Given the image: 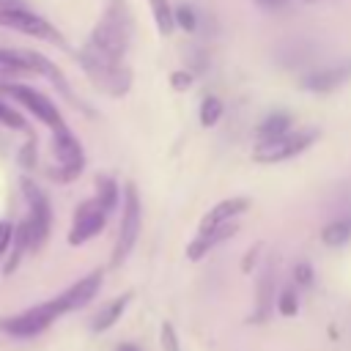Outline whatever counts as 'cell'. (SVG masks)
I'll list each match as a JSON object with an SVG mask.
<instances>
[{"mask_svg":"<svg viewBox=\"0 0 351 351\" xmlns=\"http://www.w3.org/2000/svg\"><path fill=\"white\" fill-rule=\"evenodd\" d=\"M22 189H25V197H27V206H30V217L25 219L30 250H41L47 236H49V228H52V208H49V200L41 192V186L33 184L30 178L22 181Z\"/></svg>","mask_w":351,"mask_h":351,"instance_id":"277c9868","label":"cell"},{"mask_svg":"<svg viewBox=\"0 0 351 351\" xmlns=\"http://www.w3.org/2000/svg\"><path fill=\"white\" fill-rule=\"evenodd\" d=\"M137 236H140V200H137V189L132 184H126L121 230H118V241H115V250H112V266H121L126 261V255L132 252Z\"/></svg>","mask_w":351,"mask_h":351,"instance_id":"5b68a950","label":"cell"},{"mask_svg":"<svg viewBox=\"0 0 351 351\" xmlns=\"http://www.w3.org/2000/svg\"><path fill=\"white\" fill-rule=\"evenodd\" d=\"M80 63L85 69V74L90 77V82L110 93V96H123L132 85V71L126 66V60H115L110 55H104L101 49H96L90 41L82 47L80 52Z\"/></svg>","mask_w":351,"mask_h":351,"instance_id":"7a4b0ae2","label":"cell"},{"mask_svg":"<svg viewBox=\"0 0 351 351\" xmlns=\"http://www.w3.org/2000/svg\"><path fill=\"white\" fill-rule=\"evenodd\" d=\"M16 74H33L25 52L0 49V77H16Z\"/></svg>","mask_w":351,"mask_h":351,"instance_id":"ac0fdd59","label":"cell"},{"mask_svg":"<svg viewBox=\"0 0 351 351\" xmlns=\"http://www.w3.org/2000/svg\"><path fill=\"white\" fill-rule=\"evenodd\" d=\"M250 208V200L247 197H228L222 203H217L203 219H200V230H211V228H219L225 222H236L239 214H244Z\"/></svg>","mask_w":351,"mask_h":351,"instance_id":"4fadbf2b","label":"cell"},{"mask_svg":"<svg viewBox=\"0 0 351 351\" xmlns=\"http://www.w3.org/2000/svg\"><path fill=\"white\" fill-rule=\"evenodd\" d=\"M291 132V115L282 112V110H274L271 115L263 118V123L258 126V137L261 143H269V140H277V137H285Z\"/></svg>","mask_w":351,"mask_h":351,"instance_id":"2e32d148","label":"cell"},{"mask_svg":"<svg viewBox=\"0 0 351 351\" xmlns=\"http://www.w3.org/2000/svg\"><path fill=\"white\" fill-rule=\"evenodd\" d=\"M159 343H162V351H181L178 335H176L173 324H162V329H159Z\"/></svg>","mask_w":351,"mask_h":351,"instance_id":"d4e9b609","label":"cell"},{"mask_svg":"<svg viewBox=\"0 0 351 351\" xmlns=\"http://www.w3.org/2000/svg\"><path fill=\"white\" fill-rule=\"evenodd\" d=\"M99 288H101V271H90L88 277H82V280H77L71 288H66L58 299H60V304H63L66 313H69V310H80V307H85L88 302H93V296L99 293Z\"/></svg>","mask_w":351,"mask_h":351,"instance_id":"8fae6325","label":"cell"},{"mask_svg":"<svg viewBox=\"0 0 351 351\" xmlns=\"http://www.w3.org/2000/svg\"><path fill=\"white\" fill-rule=\"evenodd\" d=\"M261 8H269V11H280V8H285L288 5V0H255Z\"/></svg>","mask_w":351,"mask_h":351,"instance_id":"4dcf8cb0","label":"cell"},{"mask_svg":"<svg viewBox=\"0 0 351 351\" xmlns=\"http://www.w3.org/2000/svg\"><path fill=\"white\" fill-rule=\"evenodd\" d=\"M239 230V225L236 222H225V225H219V228H211V230H200L197 233V239L186 247V255L192 258V261H200L208 250H214L217 244H222L225 239H230L233 233Z\"/></svg>","mask_w":351,"mask_h":351,"instance_id":"5bb4252c","label":"cell"},{"mask_svg":"<svg viewBox=\"0 0 351 351\" xmlns=\"http://www.w3.org/2000/svg\"><path fill=\"white\" fill-rule=\"evenodd\" d=\"M219 115H222L219 99H214V96L203 99V104H200V123H203V126H214V123L219 121Z\"/></svg>","mask_w":351,"mask_h":351,"instance_id":"7402d4cb","label":"cell"},{"mask_svg":"<svg viewBox=\"0 0 351 351\" xmlns=\"http://www.w3.org/2000/svg\"><path fill=\"white\" fill-rule=\"evenodd\" d=\"M25 58H27V63H30V69H33V74H44L49 82H55L58 85V90L60 93H69V85H66V80H63V74L44 58V55H38V52H25Z\"/></svg>","mask_w":351,"mask_h":351,"instance_id":"e0dca14e","label":"cell"},{"mask_svg":"<svg viewBox=\"0 0 351 351\" xmlns=\"http://www.w3.org/2000/svg\"><path fill=\"white\" fill-rule=\"evenodd\" d=\"M96 200H99L107 211H112L115 203H118V186H115V181L101 178V181H99V195H96Z\"/></svg>","mask_w":351,"mask_h":351,"instance_id":"603a6c76","label":"cell"},{"mask_svg":"<svg viewBox=\"0 0 351 351\" xmlns=\"http://www.w3.org/2000/svg\"><path fill=\"white\" fill-rule=\"evenodd\" d=\"M348 77H351V63H343V66H329V69L304 74V77H302V85H304L307 90L326 93V90H332V88H340Z\"/></svg>","mask_w":351,"mask_h":351,"instance_id":"7c38bea8","label":"cell"},{"mask_svg":"<svg viewBox=\"0 0 351 351\" xmlns=\"http://www.w3.org/2000/svg\"><path fill=\"white\" fill-rule=\"evenodd\" d=\"M307 3H315V0H307Z\"/></svg>","mask_w":351,"mask_h":351,"instance_id":"836d02e7","label":"cell"},{"mask_svg":"<svg viewBox=\"0 0 351 351\" xmlns=\"http://www.w3.org/2000/svg\"><path fill=\"white\" fill-rule=\"evenodd\" d=\"M129 41H132V11L126 0H110L104 16L90 33V44L104 55L123 60L129 52Z\"/></svg>","mask_w":351,"mask_h":351,"instance_id":"6da1fadb","label":"cell"},{"mask_svg":"<svg viewBox=\"0 0 351 351\" xmlns=\"http://www.w3.org/2000/svg\"><path fill=\"white\" fill-rule=\"evenodd\" d=\"M189 82H192V77H189L186 71H176V74H173V85H176L178 90H184Z\"/></svg>","mask_w":351,"mask_h":351,"instance_id":"f546056e","label":"cell"},{"mask_svg":"<svg viewBox=\"0 0 351 351\" xmlns=\"http://www.w3.org/2000/svg\"><path fill=\"white\" fill-rule=\"evenodd\" d=\"M66 310L60 304V299H49V302H41L19 315H8V318H0V332L11 335V337H36L41 335L44 329H49L55 324V318H60Z\"/></svg>","mask_w":351,"mask_h":351,"instance_id":"3957f363","label":"cell"},{"mask_svg":"<svg viewBox=\"0 0 351 351\" xmlns=\"http://www.w3.org/2000/svg\"><path fill=\"white\" fill-rule=\"evenodd\" d=\"M277 310H280V315H296L299 299H296V291L293 288H282V293L277 296Z\"/></svg>","mask_w":351,"mask_h":351,"instance_id":"cb8c5ba5","label":"cell"},{"mask_svg":"<svg viewBox=\"0 0 351 351\" xmlns=\"http://www.w3.org/2000/svg\"><path fill=\"white\" fill-rule=\"evenodd\" d=\"M11 239H14V228H11V222H0V255L5 252V247L11 244Z\"/></svg>","mask_w":351,"mask_h":351,"instance_id":"f1b7e54d","label":"cell"},{"mask_svg":"<svg viewBox=\"0 0 351 351\" xmlns=\"http://www.w3.org/2000/svg\"><path fill=\"white\" fill-rule=\"evenodd\" d=\"M274 274H271V269H266L263 271V277H261V285H258V313H255V321H263L266 315H269V310H271V304H274Z\"/></svg>","mask_w":351,"mask_h":351,"instance_id":"d6986e66","label":"cell"},{"mask_svg":"<svg viewBox=\"0 0 351 351\" xmlns=\"http://www.w3.org/2000/svg\"><path fill=\"white\" fill-rule=\"evenodd\" d=\"M115 351H140V346L137 343H121Z\"/></svg>","mask_w":351,"mask_h":351,"instance_id":"d6a6232c","label":"cell"},{"mask_svg":"<svg viewBox=\"0 0 351 351\" xmlns=\"http://www.w3.org/2000/svg\"><path fill=\"white\" fill-rule=\"evenodd\" d=\"M293 277H296L299 285H310V282H313V269H310V263H296Z\"/></svg>","mask_w":351,"mask_h":351,"instance_id":"83f0119b","label":"cell"},{"mask_svg":"<svg viewBox=\"0 0 351 351\" xmlns=\"http://www.w3.org/2000/svg\"><path fill=\"white\" fill-rule=\"evenodd\" d=\"M11 8H22V0H0V11H11Z\"/></svg>","mask_w":351,"mask_h":351,"instance_id":"1f68e13d","label":"cell"},{"mask_svg":"<svg viewBox=\"0 0 351 351\" xmlns=\"http://www.w3.org/2000/svg\"><path fill=\"white\" fill-rule=\"evenodd\" d=\"M129 293H123V296H118V299H112V302H107L99 313H96V318L90 321V329L93 332H107L110 326H115V321L123 315V310H126V304H129Z\"/></svg>","mask_w":351,"mask_h":351,"instance_id":"9a60e30c","label":"cell"},{"mask_svg":"<svg viewBox=\"0 0 351 351\" xmlns=\"http://www.w3.org/2000/svg\"><path fill=\"white\" fill-rule=\"evenodd\" d=\"M0 25L3 27H11V30H19L25 36H36V38H49V41H58L63 44L60 33L38 14L33 11H25V8H11V11H0Z\"/></svg>","mask_w":351,"mask_h":351,"instance_id":"9c48e42d","label":"cell"},{"mask_svg":"<svg viewBox=\"0 0 351 351\" xmlns=\"http://www.w3.org/2000/svg\"><path fill=\"white\" fill-rule=\"evenodd\" d=\"M151 11H154V19H156V27L159 33H170L176 27V19H173V8L167 0H151Z\"/></svg>","mask_w":351,"mask_h":351,"instance_id":"44dd1931","label":"cell"},{"mask_svg":"<svg viewBox=\"0 0 351 351\" xmlns=\"http://www.w3.org/2000/svg\"><path fill=\"white\" fill-rule=\"evenodd\" d=\"M107 208L93 197V200H88V203H82L80 208H77V214H74V225H71V230H69V244H85L88 239H93L96 233H101V228L107 225Z\"/></svg>","mask_w":351,"mask_h":351,"instance_id":"ba28073f","label":"cell"},{"mask_svg":"<svg viewBox=\"0 0 351 351\" xmlns=\"http://www.w3.org/2000/svg\"><path fill=\"white\" fill-rule=\"evenodd\" d=\"M173 19H176L178 27H184V30H195V11H192L189 5H178V8L173 11Z\"/></svg>","mask_w":351,"mask_h":351,"instance_id":"484cf974","label":"cell"},{"mask_svg":"<svg viewBox=\"0 0 351 351\" xmlns=\"http://www.w3.org/2000/svg\"><path fill=\"white\" fill-rule=\"evenodd\" d=\"M0 123L14 126V129H22V126H25L22 115H19V112H14V110H11V107H5V104H0Z\"/></svg>","mask_w":351,"mask_h":351,"instance_id":"4316f807","label":"cell"},{"mask_svg":"<svg viewBox=\"0 0 351 351\" xmlns=\"http://www.w3.org/2000/svg\"><path fill=\"white\" fill-rule=\"evenodd\" d=\"M315 137H318V129H299V132H288L285 137H277V140H269V143H258V148H255L252 159H255V162H263V165L291 159V156L302 154V151H304Z\"/></svg>","mask_w":351,"mask_h":351,"instance_id":"52a82bcc","label":"cell"},{"mask_svg":"<svg viewBox=\"0 0 351 351\" xmlns=\"http://www.w3.org/2000/svg\"><path fill=\"white\" fill-rule=\"evenodd\" d=\"M52 151H55V159H58V170H52V178L58 181H71L80 176L82 165H85V156H82V145L77 143V137L66 129V123L60 129H52Z\"/></svg>","mask_w":351,"mask_h":351,"instance_id":"8992f818","label":"cell"},{"mask_svg":"<svg viewBox=\"0 0 351 351\" xmlns=\"http://www.w3.org/2000/svg\"><path fill=\"white\" fill-rule=\"evenodd\" d=\"M3 90H8L19 104H25V107H27L38 121H44L47 126H52V129H60V126H63L60 112L55 110V104H52L44 93H38V90L27 88V85H5Z\"/></svg>","mask_w":351,"mask_h":351,"instance_id":"30bf717a","label":"cell"},{"mask_svg":"<svg viewBox=\"0 0 351 351\" xmlns=\"http://www.w3.org/2000/svg\"><path fill=\"white\" fill-rule=\"evenodd\" d=\"M321 239L326 247H340L351 239V219H335L321 230Z\"/></svg>","mask_w":351,"mask_h":351,"instance_id":"ffe728a7","label":"cell"}]
</instances>
